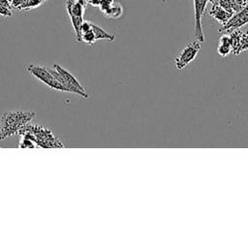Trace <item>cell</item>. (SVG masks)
Returning a JSON list of instances; mask_svg holds the SVG:
<instances>
[{
	"label": "cell",
	"mask_w": 248,
	"mask_h": 248,
	"mask_svg": "<svg viewBox=\"0 0 248 248\" xmlns=\"http://www.w3.org/2000/svg\"><path fill=\"white\" fill-rule=\"evenodd\" d=\"M248 49V31L246 32H242L241 38H240V42H239V46H238V49L236 52V55L241 53L242 51H245Z\"/></svg>",
	"instance_id": "14"
},
{
	"label": "cell",
	"mask_w": 248,
	"mask_h": 248,
	"mask_svg": "<svg viewBox=\"0 0 248 248\" xmlns=\"http://www.w3.org/2000/svg\"><path fill=\"white\" fill-rule=\"evenodd\" d=\"M247 1H248V0H235V2L237 3V5H238V6H240V7L245 6V5H246V3H247Z\"/></svg>",
	"instance_id": "21"
},
{
	"label": "cell",
	"mask_w": 248,
	"mask_h": 248,
	"mask_svg": "<svg viewBox=\"0 0 248 248\" xmlns=\"http://www.w3.org/2000/svg\"><path fill=\"white\" fill-rule=\"evenodd\" d=\"M112 4H113V0H101L98 7L100 11L104 14L106 11H108L111 7Z\"/></svg>",
	"instance_id": "16"
},
{
	"label": "cell",
	"mask_w": 248,
	"mask_h": 248,
	"mask_svg": "<svg viewBox=\"0 0 248 248\" xmlns=\"http://www.w3.org/2000/svg\"><path fill=\"white\" fill-rule=\"evenodd\" d=\"M91 29L95 34L96 40H108L110 42H113L115 39V35L114 34H109L108 32H107L106 30H104L102 27L94 24L91 22Z\"/></svg>",
	"instance_id": "10"
},
{
	"label": "cell",
	"mask_w": 248,
	"mask_h": 248,
	"mask_svg": "<svg viewBox=\"0 0 248 248\" xmlns=\"http://www.w3.org/2000/svg\"><path fill=\"white\" fill-rule=\"evenodd\" d=\"M8 1H9V2H12V1H13V0H8Z\"/></svg>",
	"instance_id": "22"
},
{
	"label": "cell",
	"mask_w": 248,
	"mask_h": 248,
	"mask_svg": "<svg viewBox=\"0 0 248 248\" xmlns=\"http://www.w3.org/2000/svg\"><path fill=\"white\" fill-rule=\"evenodd\" d=\"M248 23V1L238 12L232 14L231 18L219 29L221 33H229L232 30L239 29L243 25Z\"/></svg>",
	"instance_id": "5"
},
{
	"label": "cell",
	"mask_w": 248,
	"mask_h": 248,
	"mask_svg": "<svg viewBox=\"0 0 248 248\" xmlns=\"http://www.w3.org/2000/svg\"><path fill=\"white\" fill-rule=\"evenodd\" d=\"M96 37H95V34L94 32L91 30L85 32V33H82L81 34V42L85 43L86 45H93L95 42H96Z\"/></svg>",
	"instance_id": "15"
},
{
	"label": "cell",
	"mask_w": 248,
	"mask_h": 248,
	"mask_svg": "<svg viewBox=\"0 0 248 248\" xmlns=\"http://www.w3.org/2000/svg\"><path fill=\"white\" fill-rule=\"evenodd\" d=\"M207 0H194V11H195V37L200 43L204 42V35L202 30V18L204 15Z\"/></svg>",
	"instance_id": "7"
},
{
	"label": "cell",
	"mask_w": 248,
	"mask_h": 248,
	"mask_svg": "<svg viewBox=\"0 0 248 248\" xmlns=\"http://www.w3.org/2000/svg\"><path fill=\"white\" fill-rule=\"evenodd\" d=\"M228 34L230 36V41H231V46H232V52L233 54H236L242 32L239 29H235V30L229 32Z\"/></svg>",
	"instance_id": "12"
},
{
	"label": "cell",
	"mask_w": 248,
	"mask_h": 248,
	"mask_svg": "<svg viewBox=\"0 0 248 248\" xmlns=\"http://www.w3.org/2000/svg\"><path fill=\"white\" fill-rule=\"evenodd\" d=\"M122 13H123V9H122V6L118 3H114L111 5V7L106 11L103 15L108 17V18H113V19H116V18H119L121 16H122Z\"/></svg>",
	"instance_id": "13"
},
{
	"label": "cell",
	"mask_w": 248,
	"mask_h": 248,
	"mask_svg": "<svg viewBox=\"0 0 248 248\" xmlns=\"http://www.w3.org/2000/svg\"><path fill=\"white\" fill-rule=\"evenodd\" d=\"M26 69L31 76L35 77L37 79L42 81L44 84H46L49 88L56 91L68 92L65 86L55 78V77L52 75L49 69L38 64H30L27 66Z\"/></svg>",
	"instance_id": "4"
},
{
	"label": "cell",
	"mask_w": 248,
	"mask_h": 248,
	"mask_svg": "<svg viewBox=\"0 0 248 248\" xmlns=\"http://www.w3.org/2000/svg\"><path fill=\"white\" fill-rule=\"evenodd\" d=\"M49 70L55 77V78L65 86L68 93H74L81 96L82 98H88L87 92L85 91L82 84L78 81V79L60 64H54L52 66V69Z\"/></svg>",
	"instance_id": "2"
},
{
	"label": "cell",
	"mask_w": 248,
	"mask_h": 248,
	"mask_svg": "<svg viewBox=\"0 0 248 248\" xmlns=\"http://www.w3.org/2000/svg\"><path fill=\"white\" fill-rule=\"evenodd\" d=\"M91 30V21H88V20H84L81 22L80 24V27H79V33H80V39H81V34L82 33H85L87 31Z\"/></svg>",
	"instance_id": "17"
},
{
	"label": "cell",
	"mask_w": 248,
	"mask_h": 248,
	"mask_svg": "<svg viewBox=\"0 0 248 248\" xmlns=\"http://www.w3.org/2000/svg\"><path fill=\"white\" fill-rule=\"evenodd\" d=\"M12 15H13L12 9L0 5V16H2L4 17H9V16H12Z\"/></svg>",
	"instance_id": "18"
},
{
	"label": "cell",
	"mask_w": 248,
	"mask_h": 248,
	"mask_svg": "<svg viewBox=\"0 0 248 248\" xmlns=\"http://www.w3.org/2000/svg\"><path fill=\"white\" fill-rule=\"evenodd\" d=\"M87 5H88L87 0H66V3H65L66 11L70 17L78 42H81L79 27L81 22L83 21V15Z\"/></svg>",
	"instance_id": "3"
},
{
	"label": "cell",
	"mask_w": 248,
	"mask_h": 248,
	"mask_svg": "<svg viewBox=\"0 0 248 248\" xmlns=\"http://www.w3.org/2000/svg\"><path fill=\"white\" fill-rule=\"evenodd\" d=\"M232 46L230 41V36L228 33L222 35L219 39V45L217 47V52L221 57H226L232 52Z\"/></svg>",
	"instance_id": "9"
},
{
	"label": "cell",
	"mask_w": 248,
	"mask_h": 248,
	"mask_svg": "<svg viewBox=\"0 0 248 248\" xmlns=\"http://www.w3.org/2000/svg\"><path fill=\"white\" fill-rule=\"evenodd\" d=\"M35 117L34 111L25 110H7L1 117L0 140L15 136L22 127L27 125Z\"/></svg>",
	"instance_id": "1"
},
{
	"label": "cell",
	"mask_w": 248,
	"mask_h": 248,
	"mask_svg": "<svg viewBox=\"0 0 248 248\" xmlns=\"http://www.w3.org/2000/svg\"><path fill=\"white\" fill-rule=\"evenodd\" d=\"M201 49V45L198 42H192L188 44L180 52V54L175 58L174 65L176 69L181 70L185 68L188 64H190L192 61L195 60L197 57L199 51Z\"/></svg>",
	"instance_id": "6"
},
{
	"label": "cell",
	"mask_w": 248,
	"mask_h": 248,
	"mask_svg": "<svg viewBox=\"0 0 248 248\" xmlns=\"http://www.w3.org/2000/svg\"><path fill=\"white\" fill-rule=\"evenodd\" d=\"M87 1H88V4L93 7H98L101 2V0H87Z\"/></svg>",
	"instance_id": "20"
},
{
	"label": "cell",
	"mask_w": 248,
	"mask_h": 248,
	"mask_svg": "<svg viewBox=\"0 0 248 248\" xmlns=\"http://www.w3.org/2000/svg\"><path fill=\"white\" fill-rule=\"evenodd\" d=\"M215 3L225 9L227 12L234 14L238 12L242 7L238 6L235 0H215Z\"/></svg>",
	"instance_id": "11"
},
{
	"label": "cell",
	"mask_w": 248,
	"mask_h": 248,
	"mask_svg": "<svg viewBox=\"0 0 248 248\" xmlns=\"http://www.w3.org/2000/svg\"><path fill=\"white\" fill-rule=\"evenodd\" d=\"M209 15H210V16H212L216 21H218L222 25H224L232 16V13L227 12L225 9H223L216 3L212 4V7L209 11Z\"/></svg>",
	"instance_id": "8"
},
{
	"label": "cell",
	"mask_w": 248,
	"mask_h": 248,
	"mask_svg": "<svg viewBox=\"0 0 248 248\" xmlns=\"http://www.w3.org/2000/svg\"><path fill=\"white\" fill-rule=\"evenodd\" d=\"M0 5L12 9V4H11V2H9L8 0H0Z\"/></svg>",
	"instance_id": "19"
}]
</instances>
